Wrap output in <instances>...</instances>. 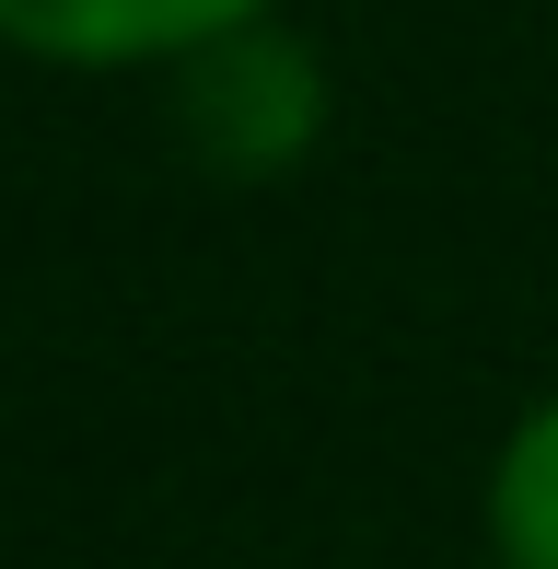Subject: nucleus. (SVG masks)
I'll return each mask as SVG.
<instances>
[{
	"label": "nucleus",
	"instance_id": "obj_1",
	"mask_svg": "<svg viewBox=\"0 0 558 569\" xmlns=\"http://www.w3.org/2000/svg\"><path fill=\"white\" fill-rule=\"evenodd\" d=\"M175 128H187L198 163L233 174V187L291 174L302 151H315V128H326V70H315V47L279 36V12L210 36L198 59H175Z\"/></svg>",
	"mask_w": 558,
	"mask_h": 569
},
{
	"label": "nucleus",
	"instance_id": "obj_2",
	"mask_svg": "<svg viewBox=\"0 0 558 569\" xmlns=\"http://www.w3.org/2000/svg\"><path fill=\"white\" fill-rule=\"evenodd\" d=\"M279 0H0V47L47 70H175L233 23H268Z\"/></svg>",
	"mask_w": 558,
	"mask_h": 569
},
{
	"label": "nucleus",
	"instance_id": "obj_3",
	"mask_svg": "<svg viewBox=\"0 0 558 569\" xmlns=\"http://www.w3.org/2000/svg\"><path fill=\"white\" fill-rule=\"evenodd\" d=\"M489 558L500 569H558V396H536L489 453Z\"/></svg>",
	"mask_w": 558,
	"mask_h": 569
}]
</instances>
